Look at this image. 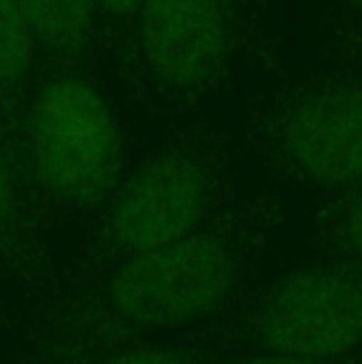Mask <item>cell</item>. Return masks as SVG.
<instances>
[{
  "instance_id": "cell-10",
  "label": "cell",
  "mask_w": 362,
  "mask_h": 364,
  "mask_svg": "<svg viewBox=\"0 0 362 364\" xmlns=\"http://www.w3.org/2000/svg\"><path fill=\"white\" fill-rule=\"evenodd\" d=\"M38 64L41 55L19 2L0 0V107L9 126Z\"/></svg>"
},
{
  "instance_id": "cell-11",
  "label": "cell",
  "mask_w": 362,
  "mask_h": 364,
  "mask_svg": "<svg viewBox=\"0 0 362 364\" xmlns=\"http://www.w3.org/2000/svg\"><path fill=\"white\" fill-rule=\"evenodd\" d=\"M226 360L218 352L183 339L181 335L158 337L107 354L81 360V364H218Z\"/></svg>"
},
{
  "instance_id": "cell-6",
  "label": "cell",
  "mask_w": 362,
  "mask_h": 364,
  "mask_svg": "<svg viewBox=\"0 0 362 364\" xmlns=\"http://www.w3.org/2000/svg\"><path fill=\"white\" fill-rule=\"evenodd\" d=\"M177 335L224 358L362 352V258L275 260L222 311Z\"/></svg>"
},
{
  "instance_id": "cell-5",
  "label": "cell",
  "mask_w": 362,
  "mask_h": 364,
  "mask_svg": "<svg viewBox=\"0 0 362 364\" xmlns=\"http://www.w3.org/2000/svg\"><path fill=\"white\" fill-rule=\"evenodd\" d=\"M265 17L254 0H139L111 83L137 111L188 119L233 87L258 45Z\"/></svg>"
},
{
  "instance_id": "cell-2",
  "label": "cell",
  "mask_w": 362,
  "mask_h": 364,
  "mask_svg": "<svg viewBox=\"0 0 362 364\" xmlns=\"http://www.w3.org/2000/svg\"><path fill=\"white\" fill-rule=\"evenodd\" d=\"M226 119L258 181L297 200L362 181V68L303 51L273 60Z\"/></svg>"
},
{
  "instance_id": "cell-9",
  "label": "cell",
  "mask_w": 362,
  "mask_h": 364,
  "mask_svg": "<svg viewBox=\"0 0 362 364\" xmlns=\"http://www.w3.org/2000/svg\"><path fill=\"white\" fill-rule=\"evenodd\" d=\"M34 209H45L21 164L13 130L0 124V250L17 247L34 230Z\"/></svg>"
},
{
  "instance_id": "cell-7",
  "label": "cell",
  "mask_w": 362,
  "mask_h": 364,
  "mask_svg": "<svg viewBox=\"0 0 362 364\" xmlns=\"http://www.w3.org/2000/svg\"><path fill=\"white\" fill-rule=\"evenodd\" d=\"M17 2L36 43L41 62L87 68L107 77L105 30L96 0Z\"/></svg>"
},
{
  "instance_id": "cell-8",
  "label": "cell",
  "mask_w": 362,
  "mask_h": 364,
  "mask_svg": "<svg viewBox=\"0 0 362 364\" xmlns=\"http://www.w3.org/2000/svg\"><path fill=\"white\" fill-rule=\"evenodd\" d=\"M288 245L294 256L362 258V181L305 200L299 207Z\"/></svg>"
},
{
  "instance_id": "cell-4",
  "label": "cell",
  "mask_w": 362,
  "mask_h": 364,
  "mask_svg": "<svg viewBox=\"0 0 362 364\" xmlns=\"http://www.w3.org/2000/svg\"><path fill=\"white\" fill-rule=\"evenodd\" d=\"M13 139L43 207L94 218L134 162L122 98L102 73L41 62Z\"/></svg>"
},
{
  "instance_id": "cell-13",
  "label": "cell",
  "mask_w": 362,
  "mask_h": 364,
  "mask_svg": "<svg viewBox=\"0 0 362 364\" xmlns=\"http://www.w3.org/2000/svg\"><path fill=\"white\" fill-rule=\"evenodd\" d=\"M218 364H362V352L339 356V358H301V356H282V354H250L233 356Z\"/></svg>"
},
{
  "instance_id": "cell-15",
  "label": "cell",
  "mask_w": 362,
  "mask_h": 364,
  "mask_svg": "<svg viewBox=\"0 0 362 364\" xmlns=\"http://www.w3.org/2000/svg\"><path fill=\"white\" fill-rule=\"evenodd\" d=\"M0 124H6L9 126V122H6V117H4V113H2V107H0ZM11 128V126H9Z\"/></svg>"
},
{
  "instance_id": "cell-1",
  "label": "cell",
  "mask_w": 362,
  "mask_h": 364,
  "mask_svg": "<svg viewBox=\"0 0 362 364\" xmlns=\"http://www.w3.org/2000/svg\"><path fill=\"white\" fill-rule=\"evenodd\" d=\"M299 200L256 183L198 232L87 277L73 316L81 360L186 333L233 303L288 245Z\"/></svg>"
},
{
  "instance_id": "cell-3",
  "label": "cell",
  "mask_w": 362,
  "mask_h": 364,
  "mask_svg": "<svg viewBox=\"0 0 362 364\" xmlns=\"http://www.w3.org/2000/svg\"><path fill=\"white\" fill-rule=\"evenodd\" d=\"M256 183L226 117L201 113L175 122L166 136L134 158L122 183L90 218L87 277L198 232Z\"/></svg>"
},
{
  "instance_id": "cell-14",
  "label": "cell",
  "mask_w": 362,
  "mask_h": 364,
  "mask_svg": "<svg viewBox=\"0 0 362 364\" xmlns=\"http://www.w3.org/2000/svg\"><path fill=\"white\" fill-rule=\"evenodd\" d=\"M309 11L362 19V0H309Z\"/></svg>"
},
{
  "instance_id": "cell-12",
  "label": "cell",
  "mask_w": 362,
  "mask_h": 364,
  "mask_svg": "<svg viewBox=\"0 0 362 364\" xmlns=\"http://www.w3.org/2000/svg\"><path fill=\"white\" fill-rule=\"evenodd\" d=\"M102 30H105V49H107V77L111 81L115 62L122 53L126 34L130 30L134 11L139 6V0H96Z\"/></svg>"
}]
</instances>
